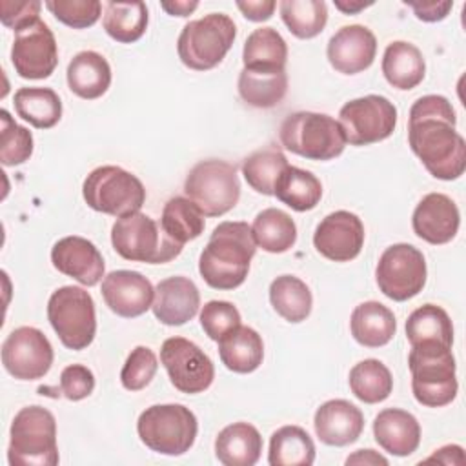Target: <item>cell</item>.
I'll return each mask as SVG.
<instances>
[{
	"label": "cell",
	"instance_id": "54",
	"mask_svg": "<svg viewBox=\"0 0 466 466\" xmlns=\"http://www.w3.org/2000/svg\"><path fill=\"white\" fill-rule=\"evenodd\" d=\"M373 5V2H362V0H335V7L340 9L346 15H355L366 7Z\"/></svg>",
	"mask_w": 466,
	"mask_h": 466
},
{
	"label": "cell",
	"instance_id": "9",
	"mask_svg": "<svg viewBox=\"0 0 466 466\" xmlns=\"http://www.w3.org/2000/svg\"><path fill=\"white\" fill-rule=\"evenodd\" d=\"M184 193L204 217H220L231 211L240 198L237 167L218 158L200 160L189 169L184 180Z\"/></svg>",
	"mask_w": 466,
	"mask_h": 466
},
{
	"label": "cell",
	"instance_id": "3",
	"mask_svg": "<svg viewBox=\"0 0 466 466\" xmlns=\"http://www.w3.org/2000/svg\"><path fill=\"white\" fill-rule=\"evenodd\" d=\"M408 366L411 371V391L419 404L441 408L455 399L459 382L451 348L435 342L415 344L410 350Z\"/></svg>",
	"mask_w": 466,
	"mask_h": 466
},
{
	"label": "cell",
	"instance_id": "39",
	"mask_svg": "<svg viewBox=\"0 0 466 466\" xmlns=\"http://www.w3.org/2000/svg\"><path fill=\"white\" fill-rule=\"evenodd\" d=\"M160 226L171 240L184 246L186 242L202 235L206 222L204 213L195 202H191L187 197H173L162 208Z\"/></svg>",
	"mask_w": 466,
	"mask_h": 466
},
{
	"label": "cell",
	"instance_id": "35",
	"mask_svg": "<svg viewBox=\"0 0 466 466\" xmlns=\"http://www.w3.org/2000/svg\"><path fill=\"white\" fill-rule=\"evenodd\" d=\"M269 302L288 322H302L309 317L313 297L304 280L295 275H280L269 284Z\"/></svg>",
	"mask_w": 466,
	"mask_h": 466
},
{
	"label": "cell",
	"instance_id": "14",
	"mask_svg": "<svg viewBox=\"0 0 466 466\" xmlns=\"http://www.w3.org/2000/svg\"><path fill=\"white\" fill-rule=\"evenodd\" d=\"M160 362L175 390L187 395L206 391L215 379L211 359L184 337H169L162 342Z\"/></svg>",
	"mask_w": 466,
	"mask_h": 466
},
{
	"label": "cell",
	"instance_id": "19",
	"mask_svg": "<svg viewBox=\"0 0 466 466\" xmlns=\"http://www.w3.org/2000/svg\"><path fill=\"white\" fill-rule=\"evenodd\" d=\"M377 55V38L366 25L340 27L328 42L326 56L331 67L342 75H357L368 69Z\"/></svg>",
	"mask_w": 466,
	"mask_h": 466
},
{
	"label": "cell",
	"instance_id": "48",
	"mask_svg": "<svg viewBox=\"0 0 466 466\" xmlns=\"http://www.w3.org/2000/svg\"><path fill=\"white\" fill-rule=\"evenodd\" d=\"M42 4L38 0H25V2H13V0H2L0 2V20L5 27L13 29L15 33L22 27L40 20Z\"/></svg>",
	"mask_w": 466,
	"mask_h": 466
},
{
	"label": "cell",
	"instance_id": "28",
	"mask_svg": "<svg viewBox=\"0 0 466 466\" xmlns=\"http://www.w3.org/2000/svg\"><path fill=\"white\" fill-rule=\"evenodd\" d=\"M380 67L388 84L402 91L417 87L426 75V62L420 49L404 40L386 46Z\"/></svg>",
	"mask_w": 466,
	"mask_h": 466
},
{
	"label": "cell",
	"instance_id": "43",
	"mask_svg": "<svg viewBox=\"0 0 466 466\" xmlns=\"http://www.w3.org/2000/svg\"><path fill=\"white\" fill-rule=\"evenodd\" d=\"M0 160L4 166H20L33 155V135L18 126L5 109L0 111Z\"/></svg>",
	"mask_w": 466,
	"mask_h": 466
},
{
	"label": "cell",
	"instance_id": "7",
	"mask_svg": "<svg viewBox=\"0 0 466 466\" xmlns=\"http://www.w3.org/2000/svg\"><path fill=\"white\" fill-rule=\"evenodd\" d=\"M198 422L184 404H153L137 420L140 441L155 453L178 457L195 444Z\"/></svg>",
	"mask_w": 466,
	"mask_h": 466
},
{
	"label": "cell",
	"instance_id": "36",
	"mask_svg": "<svg viewBox=\"0 0 466 466\" xmlns=\"http://www.w3.org/2000/svg\"><path fill=\"white\" fill-rule=\"evenodd\" d=\"M147 20V5L140 0L107 2L102 25L113 40L120 44H133L146 33Z\"/></svg>",
	"mask_w": 466,
	"mask_h": 466
},
{
	"label": "cell",
	"instance_id": "21",
	"mask_svg": "<svg viewBox=\"0 0 466 466\" xmlns=\"http://www.w3.org/2000/svg\"><path fill=\"white\" fill-rule=\"evenodd\" d=\"M461 226L457 204L444 193H428L415 206L411 215L413 233L428 244L450 242Z\"/></svg>",
	"mask_w": 466,
	"mask_h": 466
},
{
	"label": "cell",
	"instance_id": "22",
	"mask_svg": "<svg viewBox=\"0 0 466 466\" xmlns=\"http://www.w3.org/2000/svg\"><path fill=\"white\" fill-rule=\"evenodd\" d=\"M315 433L328 446L353 444L364 430L362 411L344 399H331L320 404L313 417Z\"/></svg>",
	"mask_w": 466,
	"mask_h": 466
},
{
	"label": "cell",
	"instance_id": "34",
	"mask_svg": "<svg viewBox=\"0 0 466 466\" xmlns=\"http://www.w3.org/2000/svg\"><path fill=\"white\" fill-rule=\"evenodd\" d=\"M268 462L271 466H309L315 462V444L300 426H282L269 439Z\"/></svg>",
	"mask_w": 466,
	"mask_h": 466
},
{
	"label": "cell",
	"instance_id": "41",
	"mask_svg": "<svg viewBox=\"0 0 466 466\" xmlns=\"http://www.w3.org/2000/svg\"><path fill=\"white\" fill-rule=\"evenodd\" d=\"M348 382L351 393L366 404L386 400L393 390V377L388 366L377 359H364L357 362L350 370Z\"/></svg>",
	"mask_w": 466,
	"mask_h": 466
},
{
	"label": "cell",
	"instance_id": "45",
	"mask_svg": "<svg viewBox=\"0 0 466 466\" xmlns=\"http://www.w3.org/2000/svg\"><path fill=\"white\" fill-rule=\"evenodd\" d=\"M157 368L158 360L153 350L147 346H137L131 350L122 366L120 382L129 391H140L153 380Z\"/></svg>",
	"mask_w": 466,
	"mask_h": 466
},
{
	"label": "cell",
	"instance_id": "32",
	"mask_svg": "<svg viewBox=\"0 0 466 466\" xmlns=\"http://www.w3.org/2000/svg\"><path fill=\"white\" fill-rule=\"evenodd\" d=\"M273 195L293 211L302 213L313 209L320 202L322 184L311 171L288 166L280 173Z\"/></svg>",
	"mask_w": 466,
	"mask_h": 466
},
{
	"label": "cell",
	"instance_id": "10",
	"mask_svg": "<svg viewBox=\"0 0 466 466\" xmlns=\"http://www.w3.org/2000/svg\"><path fill=\"white\" fill-rule=\"evenodd\" d=\"M82 195L93 211L116 218L140 211L146 202L144 184L118 166L95 167L82 184Z\"/></svg>",
	"mask_w": 466,
	"mask_h": 466
},
{
	"label": "cell",
	"instance_id": "4",
	"mask_svg": "<svg viewBox=\"0 0 466 466\" xmlns=\"http://www.w3.org/2000/svg\"><path fill=\"white\" fill-rule=\"evenodd\" d=\"M7 461L11 466L58 464L55 415L38 404L22 408L9 430Z\"/></svg>",
	"mask_w": 466,
	"mask_h": 466
},
{
	"label": "cell",
	"instance_id": "38",
	"mask_svg": "<svg viewBox=\"0 0 466 466\" xmlns=\"http://www.w3.org/2000/svg\"><path fill=\"white\" fill-rule=\"evenodd\" d=\"M258 248L268 253H284L297 242V226L293 218L277 208L262 209L251 226Z\"/></svg>",
	"mask_w": 466,
	"mask_h": 466
},
{
	"label": "cell",
	"instance_id": "24",
	"mask_svg": "<svg viewBox=\"0 0 466 466\" xmlns=\"http://www.w3.org/2000/svg\"><path fill=\"white\" fill-rule=\"evenodd\" d=\"M373 437L384 451L395 457H408L420 444V424L406 410L386 408L373 420Z\"/></svg>",
	"mask_w": 466,
	"mask_h": 466
},
{
	"label": "cell",
	"instance_id": "17",
	"mask_svg": "<svg viewBox=\"0 0 466 466\" xmlns=\"http://www.w3.org/2000/svg\"><path fill=\"white\" fill-rule=\"evenodd\" d=\"M313 246L328 260L350 262L364 246V224L351 211H333L315 228Z\"/></svg>",
	"mask_w": 466,
	"mask_h": 466
},
{
	"label": "cell",
	"instance_id": "8",
	"mask_svg": "<svg viewBox=\"0 0 466 466\" xmlns=\"http://www.w3.org/2000/svg\"><path fill=\"white\" fill-rule=\"evenodd\" d=\"M111 244L122 258L146 264L169 262L178 257L184 248L171 240L160 224L140 211L115 220L111 228Z\"/></svg>",
	"mask_w": 466,
	"mask_h": 466
},
{
	"label": "cell",
	"instance_id": "15",
	"mask_svg": "<svg viewBox=\"0 0 466 466\" xmlns=\"http://www.w3.org/2000/svg\"><path fill=\"white\" fill-rule=\"evenodd\" d=\"M53 357L49 339L33 326L13 329L2 344V364L18 380L42 379L51 370Z\"/></svg>",
	"mask_w": 466,
	"mask_h": 466
},
{
	"label": "cell",
	"instance_id": "27",
	"mask_svg": "<svg viewBox=\"0 0 466 466\" xmlns=\"http://www.w3.org/2000/svg\"><path fill=\"white\" fill-rule=\"evenodd\" d=\"M350 329L360 346L380 348L393 339L397 331V320L388 306L377 300H366L355 306L351 311Z\"/></svg>",
	"mask_w": 466,
	"mask_h": 466
},
{
	"label": "cell",
	"instance_id": "25",
	"mask_svg": "<svg viewBox=\"0 0 466 466\" xmlns=\"http://www.w3.org/2000/svg\"><path fill=\"white\" fill-rule=\"evenodd\" d=\"M66 76L69 89L76 96L95 100L111 86V66L96 51H80L71 58Z\"/></svg>",
	"mask_w": 466,
	"mask_h": 466
},
{
	"label": "cell",
	"instance_id": "51",
	"mask_svg": "<svg viewBox=\"0 0 466 466\" xmlns=\"http://www.w3.org/2000/svg\"><path fill=\"white\" fill-rule=\"evenodd\" d=\"M442 462V464H462L464 462V453H462V448L457 446V444H448V446H442L439 450H435V453L428 459H424V462Z\"/></svg>",
	"mask_w": 466,
	"mask_h": 466
},
{
	"label": "cell",
	"instance_id": "23",
	"mask_svg": "<svg viewBox=\"0 0 466 466\" xmlns=\"http://www.w3.org/2000/svg\"><path fill=\"white\" fill-rule=\"evenodd\" d=\"M200 308V293L187 277H167L155 288L151 304L153 315L166 326H182L189 322Z\"/></svg>",
	"mask_w": 466,
	"mask_h": 466
},
{
	"label": "cell",
	"instance_id": "16",
	"mask_svg": "<svg viewBox=\"0 0 466 466\" xmlns=\"http://www.w3.org/2000/svg\"><path fill=\"white\" fill-rule=\"evenodd\" d=\"M11 64L15 73L27 80H42L53 75L58 64V47L46 22L36 20L15 33Z\"/></svg>",
	"mask_w": 466,
	"mask_h": 466
},
{
	"label": "cell",
	"instance_id": "49",
	"mask_svg": "<svg viewBox=\"0 0 466 466\" xmlns=\"http://www.w3.org/2000/svg\"><path fill=\"white\" fill-rule=\"evenodd\" d=\"M406 5H410L415 13V16L422 22H441L448 16V13L453 7V2H437V0H406Z\"/></svg>",
	"mask_w": 466,
	"mask_h": 466
},
{
	"label": "cell",
	"instance_id": "44",
	"mask_svg": "<svg viewBox=\"0 0 466 466\" xmlns=\"http://www.w3.org/2000/svg\"><path fill=\"white\" fill-rule=\"evenodd\" d=\"M46 7L58 22L73 29L91 27L102 15L98 0H47Z\"/></svg>",
	"mask_w": 466,
	"mask_h": 466
},
{
	"label": "cell",
	"instance_id": "18",
	"mask_svg": "<svg viewBox=\"0 0 466 466\" xmlns=\"http://www.w3.org/2000/svg\"><path fill=\"white\" fill-rule=\"evenodd\" d=\"M102 297L115 315L135 319L151 308L155 288L138 271L116 269L102 279Z\"/></svg>",
	"mask_w": 466,
	"mask_h": 466
},
{
	"label": "cell",
	"instance_id": "6",
	"mask_svg": "<svg viewBox=\"0 0 466 466\" xmlns=\"http://www.w3.org/2000/svg\"><path fill=\"white\" fill-rule=\"evenodd\" d=\"M237 36V25L224 13H209L198 20L187 22L177 40L180 62L193 71H209L217 67Z\"/></svg>",
	"mask_w": 466,
	"mask_h": 466
},
{
	"label": "cell",
	"instance_id": "31",
	"mask_svg": "<svg viewBox=\"0 0 466 466\" xmlns=\"http://www.w3.org/2000/svg\"><path fill=\"white\" fill-rule=\"evenodd\" d=\"M237 87L248 106L269 109L284 100L288 93V75L286 71H251L242 67Z\"/></svg>",
	"mask_w": 466,
	"mask_h": 466
},
{
	"label": "cell",
	"instance_id": "11",
	"mask_svg": "<svg viewBox=\"0 0 466 466\" xmlns=\"http://www.w3.org/2000/svg\"><path fill=\"white\" fill-rule=\"evenodd\" d=\"M47 320L67 350L80 351L96 335L95 300L84 288L62 286L47 300Z\"/></svg>",
	"mask_w": 466,
	"mask_h": 466
},
{
	"label": "cell",
	"instance_id": "20",
	"mask_svg": "<svg viewBox=\"0 0 466 466\" xmlns=\"http://www.w3.org/2000/svg\"><path fill=\"white\" fill-rule=\"evenodd\" d=\"M51 262L55 269L87 288L96 286L106 277L102 253L91 240L78 235L56 240L51 248Z\"/></svg>",
	"mask_w": 466,
	"mask_h": 466
},
{
	"label": "cell",
	"instance_id": "53",
	"mask_svg": "<svg viewBox=\"0 0 466 466\" xmlns=\"http://www.w3.org/2000/svg\"><path fill=\"white\" fill-rule=\"evenodd\" d=\"M160 7L171 15V16H187L191 15L197 7L198 2H180V0H173V2H162Z\"/></svg>",
	"mask_w": 466,
	"mask_h": 466
},
{
	"label": "cell",
	"instance_id": "29",
	"mask_svg": "<svg viewBox=\"0 0 466 466\" xmlns=\"http://www.w3.org/2000/svg\"><path fill=\"white\" fill-rule=\"evenodd\" d=\"M222 364L235 373L255 371L264 359L262 337L249 326H237L218 340Z\"/></svg>",
	"mask_w": 466,
	"mask_h": 466
},
{
	"label": "cell",
	"instance_id": "33",
	"mask_svg": "<svg viewBox=\"0 0 466 466\" xmlns=\"http://www.w3.org/2000/svg\"><path fill=\"white\" fill-rule=\"evenodd\" d=\"M16 115L36 129H49L62 118V102L51 87H20L15 93Z\"/></svg>",
	"mask_w": 466,
	"mask_h": 466
},
{
	"label": "cell",
	"instance_id": "13",
	"mask_svg": "<svg viewBox=\"0 0 466 466\" xmlns=\"http://www.w3.org/2000/svg\"><path fill=\"white\" fill-rule=\"evenodd\" d=\"M346 142L370 146L386 140L397 126V107L386 96L366 95L346 102L339 111Z\"/></svg>",
	"mask_w": 466,
	"mask_h": 466
},
{
	"label": "cell",
	"instance_id": "47",
	"mask_svg": "<svg viewBox=\"0 0 466 466\" xmlns=\"http://www.w3.org/2000/svg\"><path fill=\"white\" fill-rule=\"evenodd\" d=\"M95 390V375L84 364H69L60 373V393L67 400H82Z\"/></svg>",
	"mask_w": 466,
	"mask_h": 466
},
{
	"label": "cell",
	"instance_id": "50",
	"mask_svg": "<svg viewBox=\"0 0 466 466\" xmlns=\"http://www.w3.org/2000/svg\"><path fill=\"white\" fill-rule=\"evenodd\" d=\"M237 7L240 9L244 18H248L251 22H264V20L271 18V15L277 7V2H273V0H248V2L238 0Z\"/></svg>",
	"mask_w": 466,
	"mask_h": 466
},
{
	"label": "cell",
	"instance_id": "5",
	"mask_svg": "<svg viewBox=\"0 0 466 466\" xmlns=\"http://www.w3.org/2000/svg\"><path fill=\"white\" fill-rule=\"evenodd\" d=\"M279 140L288 151L308 160L337 158L348 144L339 120L315 111L288 115L280 124Z\"/></svg>",
	"mask_w": 466,
	"mask_h": 466
},
{
	"label": "cell",
	"instance_id": "52",
	"mask_svg": "<svg viewBox=\"0 0 466 466\" xmlns=\"http://www.w3.org/2000/svg\"><path fill=\"white\" fill-rule=\"evenodd\" d=\"M346 464H359V466H377V464H382L386 466L388 464V459L382 457L380 453H377L375 450H357L353 455H350L346 459Z\"/></svg>",
	"mask_w": 466,
	"mask_h": 466
},
{
	"label": "cell",
	"instance_id": "2",
	"mask_svg": "<svg viewBox=\"0 0 466 466\" xmlns=\"http://www.w3.org/2000/svg\"><path fill=\"white\" fill-rule=\"evenodd\" d=\"M257 251L248 222H220L198 258V273L215 289H235L244 284Z\"/></svg>",
	"mask_w": 466,
	"mask_h": 466
},
{
	"label": "cell",
	"instance_id": "30",
	"mask_svg": "<svg viewBox=\"0 0 466 466\" xmlns=\"http://www.w3.org/2000/svg\"><path fill=\"white\" fill-rule=\"evenodd\" d=\"M242 62L251 71H286L288 44L277 29L258 27L244 42Z\"/></svg>",
	"mask_w": 466,
	"mask_h": 466
},
{
	"label": "cell",
	"instance_id": "12",
	"mask_svg": "<svg viewBox=\"0 0 466 466\" xmlns=\"http://www.w3.org/2000/svg\"><path fill=\"white\" fill-rule=\"evenodd\" d=\"M428 268L422 251L399 242L386 248L375 268V280L382 295L404 302L419 295L426 284Z\"/></svg>",
	"mask_w": 466,
	"mask_h": 466
},
{
	"label": "cell",
	"instance_id": "40",
	"mask_svg": "<svg viewBox=\"0 0 466 466\" xmlns=\"http://www.w3.org/2000/svg\"><path fill=\"white\" fill-rule=\"evenodd\" d=\"M288 158L279 146H268L248 155L242 162V175L251 189L271 197L280 173L288 167Z\"/></svg>",
	"mask_w": 466,
	"mask_h": 466
},
{
	"label": "cell",
	"instance_id": "46",
	"mask_svg": "<svg viewBox=\"0 0 466 466\" xmlns=\"http://www.w3.org/2000/svg\"><path fill=\"white\" fill-rule=\"evenodd\" d=\"M200 326L211 340H220L226 333L240 326V313L237 306L228 300H209L200 309Z\"/></svg>",
	"mask_w": 466,
	"mask_h": 466
},
{
	"label": "cell",
	"instance_id": "37",
	"mask_svg": "<svg viewBox=\"0 0 466 466\" xmlns=\"http://www.w3.org/2000/svg\"><path fill=\"white\" fill-rule=\"evenodd\" d=\"M406 339L411 346L435 342L451 348L453 324L450 315L437 304H424L410 313L406 320Z\"/></svg>",
	"mask_w": 466,
	"mask_h": 466
},
{
	"label": "cell",
	"instance_id": "1",
	"mask_svg": "<svg viewBox=\"0 0 466 466\" xmlns=\"http://www.w3.org/2000/svg\"><path fill=\"white\" fill-rule=\"evenodd\" d=\"M455 126V109L442 95H424L410 109L408 144L439 180H455L466 169V142Z\"/></svg>",
	"mask_w": 466,
	"mask_h": 466
},
{
	"label": "cell",
	"instance_id": "42",
	"mask_svg": "<svg viewBox=\"0 0 466 466\" xmlns=\"http://www.w3.org/2000/svg\"><path fill=\"white\" fill-rule=\"evenodd\" d=\"M279 9L289 33L302 40L320 35L328 22V5L322 0H282Z\"/></svg>",
	"mask_w": 466,
	"mask_h": 466
},
{
	"label": "cell",
	"instance_id": "26",
	"mask_svg": "<svg viewBox=\"0 0 466 466\" xmlns=\"http://www.w3.org/2000/svg\"><path fill=\"white\" fill-rule=\"evenodd\" d=\"M262 453V437L249 422H233L215 439V455L224 466H253Z\"/></svg>",
	"mask_w": 466,
	"mask_h": 466
}]
</instances>
